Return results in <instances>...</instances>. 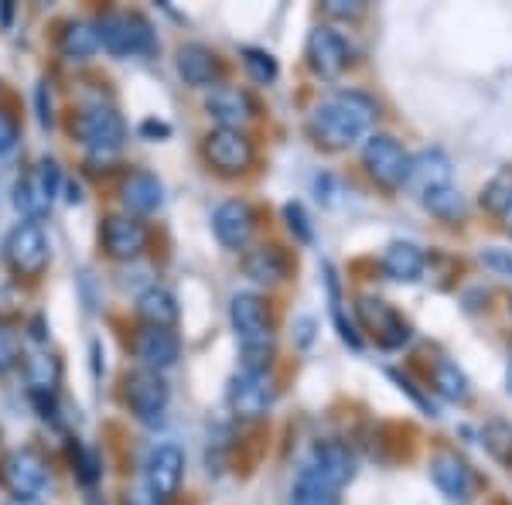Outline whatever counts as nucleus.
Wrapping results in <instances>:
<instances>
[{"instance_id": "9d476101", "label": "nucleus", "mask_w": 512, "mask_h": 505, "mask_svg": "<svg viewBox=\"0 0 512 505\" xmlns=\"http://www.w3.org/2000/svg\"><path fill=\"white\" fill-rule=\"evenodd\" d=\"M205 157L219 175H243L253 164V140L243 130L216 127L205 137Z\"/></svg>"}, {"instance_id": "2eb2a0df", "label": "nucleus", "mask_w": 512, "mask_h": 505, "mask_svg": "<svg viewBox=\"0 0 512 505\" xmlns=\"http://www.w3.org/2000/svg\"><path fill=\"white\" fill-rule=\"evenodd\" d=\"M181 475H185V454L175 444H161L158 451H151V458H147V488L161 502L175 499Z\"/></svg>"}, {"instance_id": "ddd939ff", "label": "nucleus", "mask_w": 512, "mask_h": 505, "mask_svg": "<svg viewBox=\"0 0 512 505\" xmlns=\"http://www.w3.org/2000/svg\"><path fill=\"white\" fill-rule=\"evenodd\" d=\"M205 110L209 117L226 130H239L243 123L256 117V99L239 86H216L205 96Z\"/></svg>"}, {"instance_id": "a18cd8bd", "label": "nucleus", "mask_w": 512, "mask_h": 505, "mask_svg": "<svg viewBox=\"0 0 512 505\" xmlns=\"http://www.w3.org/2000/svg\"><path fill=\"white\" fill-rule=\"evenodd\" d=\"M485 267L492 270H502V273H512V253H502V250H485L482 253Z\"/></svg>"}, {"instance_id": "49530a36", "label": "nucleus", "mask_w": 512, "mask_h": 505, "mask_svg": "<svg viewBox=\"0 0 512 505\" xmlns=\"http://www.w3.org/2000/svg\"><path fill=\"white\" fill-rule=\"evenodd\" d=\"M127 505H161V499L151 488H134V492H127Z\"/></svg>"}, {"instance_id": "6e6d98bb", "label": "nucleus", "mask_w": 512, "mask_h": 505, "mask_svg": "<svg viewBox=\"0 0 512 505\" xmlns=\"http://www.w3.org/2000/svg\"><path fill=\"white\" fill-rule=\"evenodd\" d=\"M89 505H103V502H99V499H93V502H89Z\"/></svg>"}, {"instance_id": "4c0bfd02", "label": "nucleus", "mask_w": 512, "mask_h": 505, "mask_svg": "<svg viewBox=\"0 0 512 505\" xmlns=\"http://www.w3.org/2000/svg\"><path fill=\"white\" fill-rule=\"evenodd\" d=\"M407 342H410V325L396 314L390 325H386L383 335H379V345H383V349H403Z\"/></svg>"}, {"instance_id": "a19ab883", "label": "nucleus", "mask_w": 512, "mask_h": 505, "mask_svg": "<svg viewBox=\"0 0 512 505\" xmlns=\"http://www.w3.org/2000/svg\"><path fill=\"white\" fill-rule=\"evenodd\" d=\"M18 355H21L18 335H14V331H7V328H0V372L11 369L14 362H18Z\"/></svg>"}, {"instance_id": "a211bd4d", "label": "nucleus", "mask_w": 512, "mask_h": 505, "mask_svg": "<svg viewBox=\"0 0 512 505\" xmlns=\"http://www.w3.org/2000/svg\"><path fill=\"white\" fill-rule=\"evenodd\" d=\"M431 478L451 502L472 499V492L478 485L475 471L468 468V461H461L458 454H451V451H441V454H434V458H431Z\"/></svg>"}, {"instance_id": "5fc2aeb1", "label": "nucleus", "mask_w": 512, "mask_h": 505, "mask_svg": "<svg viewBox=\"0 0 512 505\" xmlns=\"http://www.w3.org/2000/svg\"><path fill=\"white\" fill-rule=\"evenodd\" d=\"M506 386H509V393H512V362H509V372H506Z\"/></svg>"}, {"instance_id": "bb28decb", "label": "nucleus", "mask_w": 512, "mask_h": 505, "mask_svg": "<svg viewBox=\"0 0 512 505\" xmlns=\"http://www.w3.org/2000/svg\"><path fill=\"white\" fill-rule=\"evenodd\" d=\"M311 465L325 471L332 482L342 488L345 482H352V475H355V461H352V454H349V447L345 444H335V441H328V444H318L315 447V454H311Z\"/></svg>"}, {"instance_id": "7ed1b4c3", "label": "nucleus", "mask_w": 512, "mask_h": 505, "mask_svg": "<svg viewBox=\"0 0 512 505\" xmlns=\"http://www.w3.org/2000/svg\"><path fill=\"white\" fill-rule=\"evenodd\" d=\"M96 35L99 45L106 48L117 59H130V55H147L154 52L158 38H154V28L144 14H127V11H113L103 14L96 21Z\"/></svg>"}, {"instance_id": "6e6552de", "label": "nucleus", "mask_w": 512, "mask_h": 505, "mask_svg": "<svg viewBox=\"0 0 512 505\" xmlns=\"http://www.w3.org/2000/svg\"><path fill=\"white\" fill-rule=\"evenodd\" d=\"M4 253L11 270L21 277H41V270L48 267V239L38 222H18L7 236Z\"/></svg>"}, {"instance_id": "dca6fc26", "label": "nucleus", "mask_w": 512, "mask_h": 505, "mask_svg": "<svg viewBox=\"0 0 512 505\" xmlns=\"http://www.w3.org/2000/svg\"><path fill=\"white\" fill-rule=\"evenodd\" d=\"M407 185L414 188L420 198H427L431 192H441V188H451V157L437 147H427L417 157H410V175Z\"/></svg>"}, {"instance_id": "603ef678", "label": "nucleus", "mask_w": 512, "mask_h": 505, "mask_svg": "<svg viewBox=\"0 0 512 505\" xmlns=\"http://www.w3.org/2000/svg\"><path fill=\"white\" fill-rule=\"evenodd\" d=\"M502 226H506V233L512 236V205H509L506 212H502Z\"/></svg>"}, {"instance_id": "9b49d317", "label": "nucleus", "mask_w": 512, "mask_h": 505, "mask_svg": "<svg viewBox=\"0 0 512 505\" xmlns=\"http://www.w3.org/2000/svg\"><path fill=\"white\" fill-rule=\"evenodd\" d=\"M0 478H4V485L11 488L14 495H21V499H35L41 488L48 485V465L38 451H31V447H18V451H11L4 458V465H0Z\"/></svg>"}, {"instance_id": "39448f33", "label": "nucleus", "mask_w": 512, "mask_h": 505, "mask_svg": "<svg viewBox=\"0 0 512 505\" xmlns=\"http://www.w3.org/2000/svg\"><path fill=\"white\" fill-rule=\"evenodd\" d=\"M72 137L79 140L89 151H117L127 137V127H123V117L113 106H82L72 117Z\"/></svg>"}, {"instance_id": "4be33fe9", "label": "nucleus", "mask_w": 512, "mask_h": 505, "mask_svg": "<svg viewBox=\"0 0 512 505\" xmlns=\"http://www.w3.org/2000/svg\"><path fill=\"white\" fill-rule=\"evenodd\" d=\"M120 195H123V205H127L130 212L147 215V212L161 209V202H164V185L151 175V171H134V175L123 181Z\"/></svg>"}, {"instance_id": "20e7f679", "label": "nucleus", "mask_w": 512, "mask_h": 505, "mask_svg": "<svg viewBox=\"0 0 512 505\" xmlns=\"http://www.w3.org/2000/svg\"><path fill=\"white\" fill-rule=\"evenodd\" d=\"M62 171L52 157H41L35 168L14 185V209H18L28 222H41L52 209V198L59 195Z\"/></svg>"}, {"instance_id": "de8ad7c7", "label": "nucleus", "mask_w": 512, "mask_h": 505, "mask_svg": "<svg viewBox=\"0 0 512 505\" xmlns=\"http://www.w3.org/2000/svg\"><path fill=\"white\" fill-rule=\"evenodd\" d=\"M45 93H48V86L41 82V86H38V120H41V127H48V123H52V106L45 103Z\"/></svg>"}, {"instance_id": "c756f323", "label": "nucleus", "mask_w": 512, "mask_h": 505, "mask_svg": "<svg viewBox=\"0 0 512 505\" xmlns=\"http://www.w3.org/2000/svg\"><path fill=\"white\" fill-rule=\"evenodd\" d=\"M434 389L444 396V400H451V403H465L468 400V379H465V372H461L448 359H441L434 366Z\"/></svg>"}, {"instance_id": "72a5a7b5", "label": "nucleus", "mask_w": 512, "mask_h": 505, "mask_svg": "<svg viewBox=\"0 0 512 505\" xmlns=\"http://www.w3.org/2000/svg\"><path fill=\"white\" fill-rule=\"evenodd\" d=\"M69 458H72V471H76V478H79L82 485H96V482H99L103 468H99L96 451H89V447L76 444V447L69 451Z\"/></svg>"}, {"instance_id": "f03ea898", "label": "nucleus", "mask_w": 512, "mask_h": 505, "mask_svg": "<svg viewBox=\"0 0 512 505\" xmlns=\"http://www.w3.org/2000/svg\"><path fill=\"white\" fill-rule=\"evenodd\" d=\"M233 328L239 338V355H243L246 372H267L270 355H274V325L263 297L256 294H236L229 304Z\"/></svg>"}, {"instance_id": "423d86ee", "label": "nucleus", "mask_w": 512, "mask_h": 505, "mask_svg": "<svg viewBox=\"0 0 512 505\" xmlns=\"http://www.w3.org/2000/svg\"><path fill=\"white\" fill-rule=\"evenodd\" d=\"M123 400L140 424H158L168 407V383L154 369H134L123 376Z\"/></svg>"}, {"instance_id": "b1692460", "label": "nucleus", "mask_w": 512, "mask_h": 505, "mask_svg": "<svg viewBox=\"0 0 512 505\" xmlns=\"http://www.w3.org/2000/svg\"><path fill=\"white\" fill-rule=\"evenodd\" d=\"M383 273L396 284H414L424 273V253L414 243H393L383 253Z\"/></svg>"}, {"instance_id": "f704fd0d", "label": "nucleus", "mask_w": 512, "mask_h": 505, "mask_svg": "<svg viewBox=\"0 0 512 505\" xmlns=\"http://www.w3.org/2000/svg\"><path fill=\"white\" fill-rule=\"evenodd\" d=\"M355 308H359L362 321H366V325L376 331V338L383 335V331H386V325H390V321L396 318V311H390V308H386V304L379 301V297H362V301L355 304Z\"/></svg>"}, {"instance_id": "37998d69", "label": "nucleus", "mask_w": 512, "mask_h": 505, "mask_svg": "<svg viewBox=\"0 0 512 505\" xmlns=\"http://www.w3.org/2000/svg\"><path fill=\"white\" fill-rule=\"evenodd\" d=\"M366 11V4H355V0H325V14H332V18H359V14Z\"/></svg>"}, {"instance_id": "aec40b11", "label": "nucleus", "mask_w": 512, "mask_h": 505, "mask_svg": "<svg viewBox=\"0 0 512 505\" xmlns=\"http://www.w3.org/2000/svg\"><path fill=\"white\" fill-rule=\"evenodd\" d=\"M178 72L188 86H212L219 76H222V65H219V55L205 45H181L178 48Z\"/></svg>"}, {"instance_id": "c9c22d12", "label": "nucleus", "mask_w": 512, "mask_h": 505, "mask_svg": "<svg viewBox=\"0 0 512 505\" xmlns=\"http://www.w3.org/2000/svg\"><path fill=\"white\" fill-rule=\"evenodd\" d=\"M482 205L485 209H492V212H506L509 205H512V178L509 175H499L492 181L489 188L482 192Z\"/></svg>"}, {"instance_id": "412c9836", "label": "nucleus", "mask_w": 512, "mask_h": 505, "mask_svg": "<svg viewBox=\"0 0 512 505\" xmlns=\"http://www.w3.org/2000/svg\"><path fill=\"white\" fill-rule=\"evenodd\" d=\"M338 492H342V488H338L321 468L311 465V461L297 471L294 505H338Z\"/></svg>"}, {"instance_id": "473e14b6", "label": "nucleus", "mask_w": 512, "mask_h": 505, "mask_svg": "<svg viewBox=\"0 0 512 505\" xmlns=\"http://www.w3.org/2000/svg\"><path fill=\"white\" fill-rule=\"evenodd\" d=\"M243 65L256 82H274L277 79V59L263 48H243Z\"/></svg>"}, {"instance_id": "6ab92c4d", "label": "nucleus", "mask_w": 512, "mask_h": 505, "mask_svg": "<svg viewBox=\"0 0 512 505\" xmlns=\"http://www.w3.org/2000/svg\"><path fill=\"white\" fill-rule=\"evenodd\" d=\"M134 355L140 362H144V369H154V372H161V369H171L178 362V355H181V345H178V338L171 335L168 328H151V325H144L134 335Z\"/></svg>"}, {"instance_id": "4468645a", "label": "nucleus", "mask_w": 512, "mask_h": 505, "mask_svg": "<svg viewBox=\"0 0 512 505\" xmlns=\"http://www.w3.org/2000/svg\"><path fill=\"white\" fill-rule=\"evenodd\" d=\"M99 236H103V250L113 260H134L147 246V226L134 219V215H110L103 222V233Z\"/></svg>"}, {"instance_id": "79ce46f5", "label": "nucleus", "mask_w": 512, "mask_h": 505, "mask_svg": "<svg viewBox=\"0 0 512 505\" xmlns=\"http://www.w3.org/2000/svg\"><path fill=\"white\" fill-rule=\"evenodd\" d=\"M14 144H18V120H14V113L0 110V157L11 154Z\"/></svg>"}, {"instance_id": "8fccbe9b", "label": "nucleus", "mask_w": 512, "mask_h": 505, "mask_svg": "<svg viewBox=\"0 0 512 505\" xmlns=\"http://www.w3.org/2000/svg\"><path fill=\"white\" fill-rule=\"evenodd\" d=\"M297 335H301V345H311V338H315V318H297Z\"/></svg>"}, {"instance_id": "864d4df0", "label": "nucleus", "mask_w": 512, "mask_h": 505, "mask_svg": "<svg viewBox=\"0 0 512 505\" xmlns=\"http://www.w3.org/2000/svg\"><path fill=\"white\" fill-rule=\"evenodd\" d=\"M7 505H41V502L38 499H21V495H14V499L7 502Z\"/></svg>"}, {"instance_id": "58836bf2", "label": "nucleus", "mask_w": 512, "mask_h": 505, "mask_svg": "<svg viewBox=\"0 0 512 505\" xmlns=\"http://www.w3.org/2000/svg\"><path fill=\"white\" fill-rule=\"evenodd\" d=\"M390 376H393V383L396 386H400L403 389V393H410V400H414L417 403V407L420 410H424L427 413V417H437V407H434V403L431 400H427V396L424 393H420V389H417V383H414V379H410V376H403V372H390Z\"/></svg>"}, {"instance_id": "c03bdc74", "label": "nucleus", "mask_w": 512, "mask_h": 505, "mask_svg": "<svg viewBox=\"0 0 512 505\" xmlns=\"http://www.w3.org/2000/svg\"><path fill=\"white\" fill-rule=\"evenodd\" d=\"M315 192H318V198H325V205H335V195H342V185H338L332 175H318Z\"/></svg>"}, {"instance_id": "7c9ffc66", "label": "nucleus", "mask_w": 512, "mask_h": 505, "mask_svg": "<svg viewBox=\"0 0 512 505\" xmlns=\"http://www.w3.org/2000/svg\"><path fill=\"white\" fill-rule=\"evenodd\" d=\"M482 441H485V451H489L499 465L512 468V424H506V420H489L482 430Z\"/></svg>"}, {"instance_id": "f8f14e48", "label": "nucleus", "mask_w": 512, "mask_h": 505, "mask_svg": "<svg viewBox=\"0 0 512 505\" xmlns=\"http://www.w3.org/2000/svg\"><path fill=\"white\" fill-rule=\"evenodd\" d=\"M349 55H352L349 41L338 35L335 28H328V24H318V28L308 35V65L321 79L342 76L345 65H349Z\"/></svg>"}, {"instance_id": "2f4dec72", "label": "nucleus", "mask_w": 512, "mask_h": 505, "mask_svg": "<svg viewBox=\"0 0 512 505\" xmlns=\"http://www.w3.org/2000/svg\"><path fill=\"white\" fill-rule=\"evenodd\" d=\"M424 205L431 209L437 219H444V222H458L461 215H465V198H461L458 188H441V192H431L424 198Z\"/></svg>"}, {"instance_id": "e433bc0d", "label": "nucleus", "mask_w": 512, "mask_h": 505, "mask_svg": "<svg viewBox=\"0 0 512 505\" xmlns=\"http://www.w3.org/2000/svg\"><path fill=\"white\" fill-rule=\"evenodd\" d=\"M284 219H287V229H291L301 243H311V239H315V229H311L308 212H304L301 202H287L284 205Z\"/></svg>"}, {"instance_id": "1a4fd4ad", "label": "nucleus", "mask_w": 512, "mask_h": 505, "mask_svg": "<svg viewBox=\"0 0 512 505\" xmlns=\"http://www.w3.org/2000/svg\"><path fill=\"white\" fill-rule=\"evenodd\" d=\"M277 396V386H274V376L270 372H239V376L229 383V407H233V413H239V417L246 420H256L263 417V413L270 410V403H274Z\"/></svg>"}, {"instance_id": "09e8293b", "label": "nucleus", "mask_w": 512, "mask_h": 505, "mask_svg": "<svg viewBox=\"0 0 512 505\" xmlns=\"http://www.w3.org/2000/svg\"><path fill=\"white\" fill-rule=\"evenodd\" d=\"M140 134H144V137H168L171 127H168V123H158V120H144V123H140Z\"/></svg>"}, {"instance_id": "cd10ccee", "label": "nucleus", "mask_w": 512, "mask_h": 505, "mask_svg": "<svg viewBox=\"0 0 512 505\" xmlns=\"http://www.w3.org/2000/svg\"><path fill=\"white\" fill-rule=\"evenodd\" d=\"M99 48V35H96V24L86 21H69L59 35V52L69 62H86L93 59V52Z\"/></svg>"}, {"instance_id": "f257e3e1", "label": "nucleus", "mask_w": 512, "mask_h": 505, "mask_svg": "<svg viewBox=\"0 0 512 505\" xmlns=\"http://www.w3.org/2000/svg\"><path fill=\"white\" fill-rule=\"evenodd\" d=\"M376 117L379 106L373 96L359 93V89H342V93H332L315 106L308 130L315 144L328 147V151H345L373 130Z\"/></svg>"}, {"instance_id": "3c124183", "label": "nucleus", "mask_w": 512, "mask_h": 505, "mask_svg": "<svg viewBox=\"0 0 512 505\" xmlns=\"http://www.w3.org/2000/svg\"><path fill=\"white\" fill-rule=\"evenodd\" d=\"M65 198H69L72 205H79V202H82V188L76 185V181H69V195H65Z\"/></svg>"}, {"instance_id": "393cba45", "label": "nucleus", "mask_w": 512, "mask_h": 505, "mask_svg": "<svg viewBox=\"0 0 512 505\" xmlns=\"http://www.w3.org/2000/svg\"><path fill=\"white\" fill-rule=\"evenodd\" d=\"M243 273L256 284H277L287 273V256L277 246H256L243 256Z\"/></svg>"}, {"instance_id": "0eeeda50", "label": "nucleus", "mask_w": 512, "mask_h": 505, "mask_svg": "<svg viewBox=\"0 0 512 505\" xmlns=\"http://www.w3.org/2000/svg\"><path fill=\"white\" fill-rule=\"evenodd\" d=\"M362 164H366L369 178H373L376 185L390 188V192L400 185H407L410 157L390 134H376L366 140V147H362Z\"/></svg>"}, {"instance_id": "5701e85b", "label": "nucleus", "mask_w": 512, "mask_h": 505, "mask_svg": "<svg viewBox=\"0 0 512 505\" xmlns=\"http://www.w3.org/2000/svg\"><path fill=\"white\" fill-rule=\"evenodd\" d=\"M137 314L144 325L151 328H175L178 325V301L171 291H164V287H147L144 294L137 297Z\"/></svg>"}, {"instance_id": "c85d7f7f", "label": "nucleus", "mask_w": 512, "mask_h": 505, "mask_svg": "<svg viewBox=\"0 0 512 505\" xmlns=\"http://www.w3.org/2000/svg\"><path fill=\"white\" fill-rule=\"evenodd\" d=\"M325 291H328V304H332V321L338 328V338H342L345 345H352V349H362V338L359 331H355V325L349 318H345V301H342V284H338V273L332 263H325Z\"/></svg>"}, {"instance_id": "f3484780", "label": "nucleus", "mask_w": 512, "mask_h": 505, "mask_svg": "<svg viewBox=\"0 0 512 505\" xmlns=\"http://www.w3.org/2000/svg\"><path fill=\"white\" fill-rule=\"evenodd\" d=\"M253 226H256V215L246 202H222L216 215H212V229H216V239L226 250H243L253 236Z\"/></svg>"}, {"instance_id": "a878e982", "label": "nucleus", "mask_w": 512, "mask_h": 505, "mask_svg": "<svg viewBox=\"0 0 512 505\" xmlns=\"http://www.w3.org/2000/svg\"><path fill=\"white\" fill-rule=\"evenodd\" d=\"M24 379H28V386H31V396H55L59 379H62L59 359L48 352L28 355V359H24Z\"/></svg>"}, {"instance_id": "ea45409f", "label": "nucleus", "mask_w": 512, "mask_h": 505, "mask_svg": "<svg viewBox=\"0 0 512 505\" xmlns=\"http://www.w3.org/2000/svg\"><path fill=\"white\" fill-rule=\"evenodd\" d=\"M18 311H21V297H18V291H14L11 280L0 277V321H11Z\"/></svg>"}]
</instances>
